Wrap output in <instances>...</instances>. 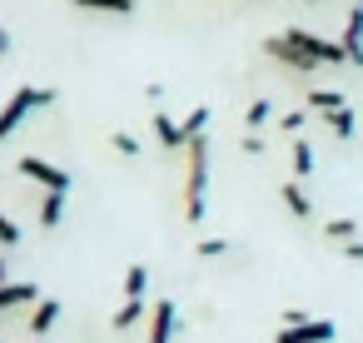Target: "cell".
Masks as SVG:
<instances>
[{
    "label": "cell",
    "instance_id": "6da1fadb",
    "mask_svg": "<svg viewBox=\"0 0 363 343\" xmlns=\"http://www.w3.org/2000/svg\"><path fill=\"white\" fill-rule=\"evenodd\" d=\"M209 209V135L189 140V174H184V224L199 229Z\"/></svg>",
    "mask_w": 363,
    "mask_h": 343
},
{
    "label": "cell",
    "instance_id": "7a4b0ae2",
    "mask_svg": "<svg viewBox=\"0 0 363 343\" xmlns=\"http://www.w3.org/2000/svg\"><path fill=\"white\" fill-rule=\"evenodd\" d=\"M40 105H55V90H45V85H21L6 105H0V140H11V135L21 130V120H26L30 110H40Z\"/></svg>",
    "mask_w": 363,
    "mask_h": 343
},
{
    "label": "cell",
    "instance_id": "3957f363",
    "mask_svg": "<svg viewBox=\"0 0 363 343\" xmlns=\"http://www.w3.org/2000/svg\"><path fill=\"white\" fill-rule=\"evenodd\" d=\"M284 40H289V45H298V50H303L308 60H318V65H348L343 40H323V35L303 30V26H289V30H284Z\"/></svg>",
    "mask_w": 363,
    "mask_h": 343
},
{
    "label": "cell",
    "instance_id": "277c9868",
    "mask_svg": "<svg viewBox=\"0 0 363 343\" xmlns=\"http://www.w3.org/2000/svg\"><path fill=\"white\" fill-rule=\"evenodd\" d=\"M16 169H21L26 179H35V184H40L45 194H70V184H75V179H70V174H65L60 164H50V159H40V154H26V159H21Z\"/></svg>",
    "mask_w": 363,
    "mask_h": 343
},
{
    "label": "cell",
    "instance_id": "5b68a950",
    "mask_svg": "<svg viewBox=\"0 0 363 343\" xmlns=\"http://www.w3.org/2000/svg\"><path fill=\"white\" fill-rule=\"evenodd\" d=\"M174 328H179V308H174V298H155V308H150V328H145V343H174Z\"/></svg>",
    "mask_w": 363,
    "mask_h": 343
},
{
    "label": "cell",
    "instance_id": "8992f818",
    "mask_svg": "<svg viewBox=\"0 0 363 343\" xmlns=\"http://www.w3.org/2000/svg\"><path fill=\"white\" fill-rule=\"evenodd\" d=\"M333 338H338V328L328 318H308V323H294V328L274 333V343H333Z\"/></svg>",
    "mask_w": 363,
    "mask_h": 343
},
{
    "label": "cell",
    "instance_id": "52a82bcc",
    "mask_svg": "<svg viewBox=\"0 0 363 343\" xmlns=\"http://www.w3.org/2000/svg\"><path fill=\"white\" fill-rule=\"evenodd\" d=\"M264 55H274V60L289 65L294 75H313V70H318V60H308V55H303L298 45H289L284 35H269V40H264Z\"/></svg>",
    "mask_w": 363,
    "mask_h": 343
},
{
    "label": "cell",
    "instance_id": "ba28073f",
    "mask_svg": "<svg viewBox=\"0 0 363 343\" xmlns=\"http://www.w3.org/2000/svg\"><path fill=\"white\" fill-rule=\"evenodd\" d=\"M45 293H40V283H30V279H21V283H0V313H16V308H35Z\"/></svg>",
    "mask_w": 363,
    "mask_h": 343
},
{
    "label": "cell",
    "instance_id": "9c48e42d",
    "mask_svg": "<svg viewBox=\"0 0 363 343\" xmlns=\"http://www.w3.org/2000/svg\"><path fill=\"white\" fill-rule=\"evenodd\" d=\"M303 110H308V115H323V120H328V115L348 110V95H343V90H308V95H303Z\"/></svg>",
    "mask_w": 363,
    "mask_h": 343
},
{
    "label": "cell",
    "instance_id": "30bf717a",
    "mask_svg": "<svg viewBox=\"0 0 363 343\" xmlns=\"http://www.w3.org/2000/svg\"><path fill=\"white\" fill-rule=\"evenodd\" d=\"M343 50H348V65H363V6L348 11V26H343Z\"/></svg>",
    "mask_w": 363,
    "mask_h": 343
},
{
    "label": "cell",
    "instance_id": "8fae6325",
    "mask_svg": "<svg viewBox=\"0 0 363 343\" xmlns=\"http://www.w3.org/2000/svg\"><path fill=\"white\" fill-rule=\"evenodd\" d=\"M55 318H60V298H40V303L30 308V318H26V323H30V338H45V333L55 328Z\"/></svg>",
    "mask_w": 363,
    "mask_h": 343
},
{
    "label": "cell",
    "instance_id": "7c38bea8",
    "mask_svg": "<svg viewBox=\"0 0 363 343\" xmlns=\"http://www.w3.org/2000/svg\"><path fill=\"white\" fill-rule=\"evenodd\" d=\"M155 140H160V150H184V130H179V120H169L164 110H155Z\"/></svg>",
    "mask_w": 363,
    "mask_h": 343
},
{
    "label": "cell",
    "instance_id": "4fadbf2b",
    "mask_svg": "<svg viewBox=\"0 0 363 343\" xmlns=\"http://www.w3.org/2000/svg\"><path fill=\"white\" fill-rule=\"evenodd\" d=\"M279 199L289 204L294 219H313V204H308V194L298 189V179H284V184H279Z\"/></svg>",
    "mask_w": 363,
    "mask_h": 343
},
{
    "label": "cell",
    "instance_id": "5bb4252c",
    "mask_svg": "<svg viewBox=\"0 0 363 343\" xmlns=\"http://www.w3.org/2000/svg\"><path fill=\"white\" fill-rule=\"evenodd\" d=\"M65 209H70V194H45L40 199V229H60Z\"/></svg>",
    "mask_w": 363,
    "mask_h": 343
},
{
    "label": "cell",
    "instance_id": "9a60e30c",
    "mask_svg": "<svg viewBox=\"0 0 363 343\" xmlns=\"http://www.w3.org/2000/svg\"><path fill=\"white\" fill-rule=\"evenodd\" d=\"M145 308H150V298H125V308L110 318V328H115V333H130V328L145 318Z\"/></svg>",
    "mask_w": 363,
    "mask_h": 343
},
{
    "label": "cell",
    "instance_id": "2e32d148",
    "mask_svg": "<svg viewBox=\"0 0 363 343\" xmlns=\"http://www.w3.org/2000/svg\"><path fill=\"white\" fill-rule=\"evenodd\" d=\"M70 6H80V11H100V16H135V11H140V0H70Z\"/></svg>",
    "mask_w": 363,
    "mask_h": 343
},
{
    "label": "cell",
    "instance_id": "e0dca14e",
    "mask_svg": "<svg viewBox=\"0 0 363 343\" xmlns=\"http://www.w3.org/2000/svg\"><path fill=\"white\" fill-rule=\"evenodd\" d=\"M289 159H294V179H308L313 174V145L308 140H294L289 145Z\"/></svg>",
    "mask_w": 363,
    "mask_h": 343
},
{
    "label": "cell",
    "instance_id": "ac0fdd59",
    "mask_svg": "<svg viewBox=\"0 0 363 343\" xmlns=\"http://www.w3.org/2000/svg\"><path fill=\"white\" fill-rule=\"evenodd\" d=\"M204 125H209V105H194V110L179 120V130H184V145H189V140H199V135H204Z\"/></svg>",
    "mask_w": 363,
    "mask_h": 343
},
{
    "label": "cell",
    "instance_id": "d6986e66",
    "mask_svg": "<svg viewBox=\"0 0 363 343\" xmlns=\"http://www.w3.org/2000/svg\"><path fill=\"white\" fill-rule=\"evenodd\" d=\"M145 288H150V269L145 264H130L125 269V298H145Z\"/></svg>",
    "mask_w": 363,
    "mask_h": 343
},
{
    "label": "cell",
    "instance_id": "ffe728a7",
    "mask_svg": "<svg viewBox=\"0 0 363 343\" xmlns=\"http://www.w3.org/2000/svg\"><path fill=\"white\" fill-rule=\"evenodd\" d=\"M274 120V100H254L249 110H244V125H249V135H259V125H269Z\"/></svg>",
    "mask_w": 363,
    "mask_h": 343
},
{
    "label": "cell",
    "instance_id": "44dd1931",
    "mask_svg": "<svg viewBox=\"0 0 363 343\" xmlns=\"http://www.w3.org/2000/svg\"><path fill=\"white\" fill-rule=\"evenodd\" d=\"M323 125H328V130H333L338 140H353V130H358V115H353V105H348V110H338V115H328Z\"/></svg>",
    "mask_w": 363,
    "mask_h": 343
},
{
    "label": "cell",
    "instance_id": "7402d4cb",
    "mask_svg": "<svg viewBox=\"0 0 363 343\" xmlns=\"http://www.w3.org/2000/svg\"><path fill=\"white\" fill-rule=\"evenodd\" d=\"M323 234H328L333 244H353V239H358V219H328Z\"/></svg>",
    "mask_w": 363,
    "mask_h": 343
},
{
    "label": "cell",
    "instance_id": "603a6c76",
    "mask_svg": "<svg viewBox=\"0 0 363 343\" xmlns=\"http://www.w3.org/2000/svg\"><path fill=\"white\" fill-rule=\"evenodd\" d=\"M110 145H115V154H125V159H135V154L145 150V145H140L130 130H115V135H110Z\"/></svg>",
    "mask_w": 363,
    "mask_h": 343
},
{
    "label": "cell",
    "instance_id": "cb8c5ba5",
    "mask_svg": "<svg viewBox=\"0 0 363 343\" xmlns=\"http://www.w3.org/2000/svg\"><path fill=\"white\" fill-rule=\"evenodd\" d=\"M16 244H21V224L0 209V249H16Z\"/></svg>",
    "mask_w": 363,
    "mask_h": 343
},
{
    "label": "cell",
    "instance_id": "d4e9b609",
    "mask_svg": "<svg viewBox=\"0 0 363 343\" xmlns=\"http://www.w3.org/2000/svg\"><path fill=\"white\" fill-rule=\"evenodd\" d=\"M194 254H199V259H219V254H229V239H204Z\"/></svg>",
    "mask_w": 363,
    "mask_h": 343
},
{
    "label": "cell",
    "instance_id": "484cf974",
    "mask_svg": "<svg viewBox=\"0 0 363 343\" xmlns=\"http://www.w3.org/2000/svg\"><path fill=\"white\" fill-rule=\"evenodd\" d=\"M303 120H308V110H289V115H284V120H279V125H284V130H289V135H294V130H303Z\"/></svg>",
    "mask_w": 363,
    "mask_h": 343
},
{
    "label": "cell",
    "instance_id": "4316f807",
    "mask_svg": "<svg viewBox=\"0 0 363 343\" xmlns=\"http://www.w3.org/2000/svg\"><path fill=\"white\" fill-rule=\"evenodd\" d=\"M239 150H244V154H264V150H269V145H264V140H259V135H244V140H239Z\"/></svg>",
    "mask_w": 363,
    "mask_h": 343
},
{
    "label": "cell",
    "instance_id": "83f0119b",
    "mask_svg": "<svg viewBox=\"0 0 363 343\" xmlns=\"http://www.w3.org/2000/svg\"><path fill=\"white\" fill-rule=\"evenodd\" d=\"M343 259H348V264H363V239H353V244H343Z\"/></svg>",
    "mask_w": 363,
    "mask_h": 343
},
{
    "label": "cell",
    "instance_id": "f1b7e54d",
    "mask_svg": "<svg viewBox=\"0 0 363 343\" xmlns=\"http://www.w3.org/2000/svg\"><path fill=\"white\" fill-rule=\"evenodd\" d=\"M11 50H16V35H11V30H6V26H0V60H6V55H11Z\"/></svg>",
    "mask_w": 363,
    "mask_h": 343
},
{
    "label": "cell",
    "instance_id": "f546056e",
    "mask_svg": "<svg viewBox=\"0 0 363 343\" xmlns=\"http://www.w3.org/2000/svg\"><path fill=\"white\" fill-rule=\"evenodd\" d=\"M0 283H16V279H11V259H6V254H0Z\"/></svg>",
    "mask_w": 363,
    "mask_h": 343
},
{
    "label": "cell",
    "instance_id": "4dcf8cb0",
    "mask_svg": "<svg viewBox=\"0 0 363 343\" xmlns=\"http://www.w3.org/2000/svg\"><path fill=\"white\" fill-rule=\"evenodd\" d=\"M353 6H363V0H353Z\"/></svg>",
    "mask_w": 363,
    "mask_h": 343
},
{
    "label": "cell",
    "instance_id": "1f68e13d",
    "mask_svg": "<svg viewBox=\"0 0 363 343\" xmlns=\"http://www.w3.org/2000/svg\"><path fill=\"white\" fill-rule=\"evenodd\" d=\"M0 343H6V338H0Z\"/></svg>",
    "mask_w": 363,
    "mask_h": 343
}]
</instances>
